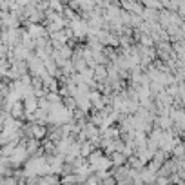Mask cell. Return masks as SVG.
Segmentation results:
<instances>
[{
    "label": "cell",
    "instance_id": "obj_2",
    "mask_svg": "<svg viewBox=\"0 0 185 185\" xmlns=\"http://www.w3.org/2000/svg\"><path fill=\"white\" fill-rule=\"evenodd\" d=\"M89 103H91L93 107H98V109H102V107H103L102 94H100L98 91H89Z\"/></svg>",
    "mask_w": 185,
    "mask_h": 185
},
{
    "label": "cell",
    "instance_id": "obj_3",
    "mask_svg": "<svg viewBox=\"0 0 185 185\" xmlns=\"http://www.w3.org/2000/svg\"><path fill=\"white\" fill-rule=\"evenodd\" d=\"M125 162H127V156L122 154L120 151H113V153H111V164H113V165L120 167V165H123Z\"/></svg>",
    "mask_w": 185,
    "mask_h": 185
},
{
    "label": "cell",
    "instance_id": "obj_4",
    "mask_svg": "<svg viewBox=\"0 0 185 185\" xmlns=\"http://www.w3.org/2000/svg\"><path fill=\"white\" fill-rule=\"evenodd\" d=\"M49 6H51V7H55V9L62 11V4H60V0H49Z\"/></svg>",
    "mask_w": 185,
    "mask_h": 185
},
{
    "label": "cell",
    "instance_id": "obj_1",
    "mask_svg": "<svg viewBox=\"0 0 185 185\" xmlns=\"http://www.w3.org/2000/svg\"><path fill=\"white\" fill-rule=\"evenodd\" d=\"M29 127V134L35 138V140H40V138H44L45 134H47V129L44 127V125H38V123H31V125H27Z\"/></svg>",
    "mask_w": 185,
    "mask_h": 185
}]
</instances>
